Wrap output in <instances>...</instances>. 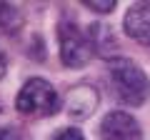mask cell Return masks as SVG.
Here are the masks:
<instances>
[{
	"label": "cell",
	"instance_id": "obj_1",
	"mask_svg": "<svg viewBox=\"0 0 150 140\" xmlns=\"http://www.w3.org/2000/svg\"><path fill=\"white\" fill-rule=\"evenodd\" d=\"M108 78L110 88L120 103L130 108H140L150 98V80L130 58H112L108 60Z\"/></svg>",
	"mask_w": 150,
	"mask_h": 140
},
{
	"label": "cell",
	"instance_id": "obj_2",
	"mask_svg": "<svg viewBox=\"0 0 150 140\" xmlns=\"http://www.w3.org/2000/svg\"><path fill=\"white\" fill-rule=\"evenodd\" d=\"M15 108L25 118H48L60 110V95L55 88L43 78H30L25 85L18 90Z\"/></svg>",
	"mask_w": 150,
	"mask_h": 140
},
{
	"label": "cell",
	"instance_id": "obj_3",
	"mask_svg": "<svg viewBox=\"0 0 150 140\" xmlns=\"http://www.w3.org/2000/svg\"><path fill=\"white\" fill-rule=\"evenodd\" d=\"M58 50L60 60L68 68H83L90 63L93 58V43L80 33V28L75 25L73 18H60L58 23Z\"/></svg>",
	"mask_w": 150,
	"mask_h": 140
},
{
	"label": "cell",
	"instance_id": "obj_4",
	"mask_svg": "<svg viewBox=\"0 0 150 140\" xmlns=\"http://www.w3.org/2000/svg\"><path fill=\"white\" fill-rule=\"evenodd\" d=\"M98 135L100 140H143V130H140L138 120L125 110H110L103 118Z\"/></svg>",
	"mask_w": 150,
	"mask_h": 140
},
{
	"label": "cell",
	"instance_id": "obj_5",
	"mask_svg": "<svg viewBox=\"0 0 150 140\" xmlns=\"http://www.w3.org/2000/svg\"><path fill=\"white\" fill-rule=\"evenodd\" d=\"M123 28L133 40H138L140 45L150 48V3H140V5L130 8L125 13Z\"/></svg>",
	"mask_w": 150,
	"mask_h": 140
},
{
	"label": "cell",
	"instance_id": "obj_6",
	"mask_svg": "<svg viewBox=\"0 0 150 140\" xmlns=\"http://www.w3.org/2000/svg\"><path fill=\"white\" fill-rule=\"evenodd\" d=\"M23 28V13L13 3H0V30L5 35H15Z\"/></svg>",
	"mask_w": 150,
	"mask_h": 140
},
{
	"label": "cell",
	"instance_id": "obj_7",
	"mask_svg": "<svg viewBox=\"0 0 150 140\" xmlns=\"http://www.w3.org/2000/svg\"><path fill=\"white\" fill-rule=\"evenodd\" d=\"M85 8L88 10H95V13H112L115 10V3L112 0H85Z\"/></svg>",
	"mask_w": 150,
	"mask_h": 140
},
{
	"label": "cell",
	"instance_id": "obj_8",
	"mask_svg": "<svg viewBox=\"0 0 150 140\" xmlns=\"http://www.w3.org/2000/svg\"><path fill=\"white\" fill-rule=\"evenodd\" d=\"M53 140H85V135L78 128H65V130H60V133H55Z\"/></svg>",
	"mask_w": 150,
	"mask_h": 140
},
{
	"label": "cell",
	"instance_id": "obj_9",
	"mask_svg": "<svg viewBox=\"0 0 150 140\" xmlns=\"http://www.w3.org/2000/svg\"><path fill=\"white\" fill-rule=\"evenodd\" d=\"M0 140H30L20 128H0Z\"/></svg>",
	"mask_w": 150,
	"mask_h": 140
},
{
	"label": "cell",
	"instance_id": "obj_10",
	"mask_svg": "<svg viewBox=\"0 0 150 140\" xmlns=\"http://www.w3.org/2000/svg\"><path fill=\"white\" fill-rule=\"evenodd\" d=\"M8 73V63H5V55H3V50H0V78Z\"/></svg>",
	"mask_w": 150,
	"mask_h": 140
}]
</instances>
